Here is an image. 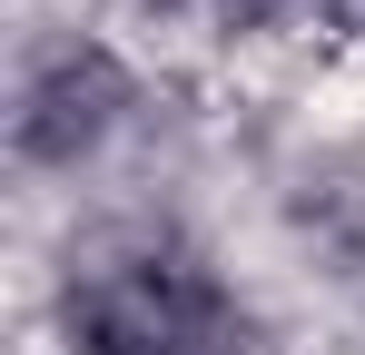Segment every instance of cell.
<instances>
[{"label": "cell", "mask_w": 365, "mask_h": 355, "mask_svg": "<svg viewBox=\"0 0 365 355\" xmlns=\"http://www.w3.org/2000/svg\"><path fill=\"white\" fill-rule=\"evenodd\" d=\"M60 336L69 355H217L227 296L187 247H99L69 257L60 287Z\"/></svg>", "instance_id": "1"}, {"label": "cell", "mask_w": 365, "mask_h": 355, "mask_svg": "<svg viewBox=\"0 0 365 355\" xmlns=\"http://www.w3.org/2000/svg\"><path fill=\"white\" fill-rule=\"evenodd\" d=\"M128 118V69L99 40H60V50L30 59L20 79V109H10V148L30 168H79L109 148V128Z\"/></svg>", "instance_id": "2"}]
</instances>
